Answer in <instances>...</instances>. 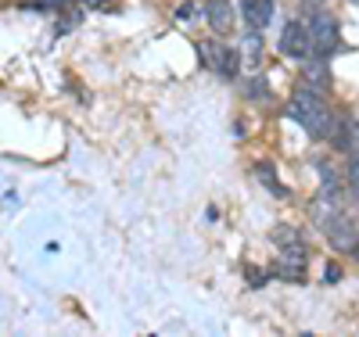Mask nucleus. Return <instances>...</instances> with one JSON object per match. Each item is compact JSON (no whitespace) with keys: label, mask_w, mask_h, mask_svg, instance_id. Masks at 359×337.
<instances>
[{"label":"nucleus","mask_w":359,"mask_h":337,"mask_svg":"<svg viewBox=\"0 0 359 337\" xmlns=\"http://www.w3.org/2000/svg\"><path fill=\"white\" fill-rule=\"evenodd\" d=\"M291 118H294L313 140L334 137V115H331V108H327V104L313 94V86H309V90H298V94L291 97Z\"/></svg>","instance_id":"1"},{"label":"nucleus","mask_w":359,"mask_h":337,"mask_svg":"<svg viewBox=\"0 0 359 337\" xmlns=\"http://www.w3.org/2000/svg\"><path fill=\"white\" fill-rule=\"evenodd\" d=\"M306 33H309V47H313V54H331L334 47H338V40H341V29H338V18L331 15V11H316L313 18H309V25H306Z\"/></svg>","instance_id":"2"},{"label":"nucleus","mask_w":359,"mask_h":337,"mask_svg":"<svg viewBox=\"0 0 359 337\" xmlns=\"http://www.w3.org/2000/svg\"><path fill=\"white\" fill-rule=\"evenodd\" d=\"M316 223L323 226L327 240H331V248H338V252H352V248H355L359 230H355V223L345 216V212H338V208H334L331 216H320Z\"/></svg>","instance_id":"3"},{"label":"nucleus","mask_w":359,"mask_h":337,"mask_svg":"<svg viewBox=\"0 0 359 337\" xmlns=\"http://www.w3.org/2000/svg\"><path fill=\"white\" fill-rule=\"evenodd\" d=\"M280 50L287 57H306L313 47H309V33H306V25L302 22H287L284 25V33H280Z\"/></svg>","instance_id":"4"},{"label":"nucleus","mask_w":359,"mask_h":337,"mask_svg":"<svg viewBox=\"0 0 359 337\" xmlns=\"http://www.w3.org/2000/svg\"><path fill=\"white\" fill-rule=\"evenodd\" d=\"M205 18L208 25H212V33H230L233 29V8L226 4V0H208V8H205Z\"/></svg>","instance_id":"5"},{"label":"nucleus","mask_w":359,"mask_h":337,"mask_svg":"<svg viewBox=\"0 0 359 337\" xmlns=\"http://www.w3.org/2000/svg\"><path fill=\"white\" fill-rule=\"evenodd\" d=\"M273 0H245V18L252 29H266L269 22H273Z\"/></svg>","instance_id":"6"},{"label":"nucleus","mask_w":359,"mask_h":337,"mask_svg":"<svg viewBox=\"0 0 359 337\" xmlns=\"http://www.w3.org/2000/svg\"><path fill=\"white\" fill-rule=\"evenodd\" d=\"M216 72H219V76H226V79L237 72V50L219 47V54H216Z\"/></svg>","instance_id":"7"},{"label":"nucleus","mask_w":359,"mask_h":337,"mask_svg":"<svg viewBox=\"0 0 359 337\" xmlns=\"http://www.w3.org/2000/svg\"><path fill=\"white\" fill-rule=\"evenodd\" d=\"M302 79H306L309 86H320V90L331 86V76H327V69H323V65H309V69L302 72Z\"/></svg>","instance_id":"8"},{"label":"nucleus","mask_w":359,"mask_h":337,"mask_svg":"<svg viewBox=\"0 0 359 337\" xmlns=\"http://www.w3.org/2000/svg\"><path fill=\"white\" fill-rule=\"evenodd\" d=\"M341 147H348L352 155H359V122H348L345 126V137H341Z\"/></svg>","instance_id":"9"},{"label":"nucleus","mask_w":359,"mask_h":337,"mask_svg":"<svg viewBox=\"0 0 359 337\" xmlns=\"http://www.w3.org/2000/svg\"><path fill=\"white\" fill-rule=\"evenodd\" d=\"M259 50H262V36L259 33H248V54L259 61Z\"/></svg>","instance_id":"10"},{"label":"nucleus","mask_w":359,"mask_h":337,"mask_svg":"<svg viewBox=\"0 0 359 337\" xmlns=\"http://www.w3.org/2000/svg\"><path fill=\"white\" fill-rule=\"evenodd\" d=\"M348 183L359 187V155H352V162H348Z\"/></svg>","instance_id":"11"},{"label":"nucleus","mask_w":359,"mask_h":337,"mask_svg":"<svg viewBox=\"0 0 359 337\" xmlns=\"http://www.w3.org/2000/svg\"><path fill=\"white\" fill-rule=\"evenodd\" d=\"M352 255H355V259H359V240H355V248H352Z\"/></svg>","instance_id":"12"}]
</instances>
